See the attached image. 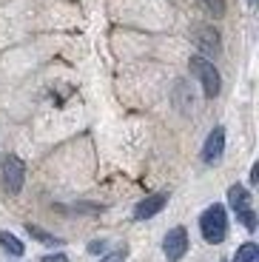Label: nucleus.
Instances as JSON below:
<instances>
[{
	"mask_svg": "<svg viewBox=\"0 0 259 262\" xmlns=\"http://www.w3.org/2000/svg\"><path fill=\"white\" fill-rule=\"evenodd\" d=\"M200 231L202 236H205V243L217 245L225 239L228 234V214L222 205H211V208H205V214L200 216Z\"/></svg>",
	"mask_w": 259,
	"mask_h": 262,
	"instance_id": "1",
	"label": "nucleus"
},
{
	"mask_svg": "<svg viewBox=\"0 0 259 262\" xmlns=\"http://www.w3.org/2000/svg\"><path fill=\"white\" fill-rule=\"evenodd\" d=\"M43 262H69V259L63 254H57V256H43Z\"/></svg>",
	"mask_w": 259,
	"mask_h": 262,
	"instance_id": "15",
	"label": "nucleus"
},
{
	"mask_svg": "<svg viewBox=\"0 0 259 262\" xmlns=\"http://www.w3.org/2000/svg\"><path fill=\"white\" fill-rule=\"evenodd\" d=\"M23 180H26V168H23L20 157L9 154V157L3 160V185H6V191H9V194H20Z\"/></svg>",
	"mask_w": 259,
	"mask_h": 262,
	"instance_id": "4",
	"label": "nucleus"
},
{
	"mask_svg": "<svg viewBox=\"0 0 259 262\" xmlns=\"http://www.w3.org/2000/svg\"><path fill=\"white\" fill-rule=\"evenodd\" d=\"M191 40H194L202 52H220V34L211 26H194L191 29Z\"/></svg>",
	"mask_w": 259,
	"mask_h": 262,
	"instance_id": "8",
	"label": "nucleus"
},
{
	"mask_svg": "<svg viewBox=\"0 0 259 262\" xmlns=\"http://www.w3.org/2000/svg\"><path fill=\"white\" fill-rule=\"evenodd\" d=\"M228 200H231V208L236 211V216L242 220V225H245L248 231L256 228V214H253V208H251V194H248L242 185H231Z\"/></svg>",
	"mask_w": 259,
	"mask_h": 262,
	"instance_id": "3",
	"label": "nucleus"
},
{
	"mask_svg": "<svg viewBox=\"0 0 259 262\" xmlns=\"http://www.w3.org/2000/svg\"><path fill=\"white\" fill-rule=\"evenodd\" d=\"M251 3H253V0H251Z\"/></svg>",
	"mask_w": 259,
	"mask_h": 262,
	"instance_id": "16",
	"label": "nucleus"
},
{
	"mask_svg": "<svg viewBox=\"0 0 259 262\" xmlns=\"http://www.w3.org/2000/svg\"><path fill=\"white\" fill-rule=\"evenodd\" d=\"M233 262H259V248L256 243H245L236 248V256H233Z\"/></svg>",
	"mask_w": 259,
	"mask_h": 262,
	"instance_id": "9",
	"label": "nucleus"
},
{
	"mask_svg": "<svg viewBox=\"0 0 259 262\" xmlns=\"http://www.w3.org/2000/svg\"><path fill=\"white\" fill-rule=\"evenodd\" d=\"M191 72L200 77V83H202V89H205V97H217L220 94V89H222V83H220V72H217V66L211 63V60H205V57H191Z\"/></svg>",
	"mask_w": 259,
	"mask_h": 262,
	"instance_id": "2",
	"label": "nucleus"
},
{
	"mask_svg": "<svg viewBox=\"0 0 259 262\" xmlns=\"http://www.w3.org/2000/svg\"><path fill=\"white\" fill-rule=\"evenodd\" d=\"M89 251H91V254H103V251H105V243H103V239H100V243H91Z\"/></svg>",
	"mask_w": 259,
	"mask_h": 262,
	"instance_id": "14",
	"label": "nucleus"
},
{
	"mask_svg": "<svg viewBox=\"0 0 259 262\" xmlns=\"http://www.w3.org/2000/svg\"><path fill=\"white\" fill-rule=\"evenodd\" d=\"M165 203H168V194H151V196H145L143 203H137L134 220H151V216H157L162 208H165Z\"/></svg>",
	"mask_w": 259,
	"mask_h": 262,
	"instance_id": "6",
	"label": "nucleus"
},
{
	"mask_svg": "<svg viewBox=\"0 0 259 262\" xmlns=\"http://www.w3.org/2000/svg\"><path fill=\"white\" fill-rule=\"evenodd\" d=\"M29 234H32V236H37L40 243H46V245H54V243H57L54 236H49V234H46V231H40L37 225H29Z\"/></svg>",
	"mask_w": 259,
	"mask_h": 262,
	"instance_id": "12",
	"label": "nucleus"
},
{
	"mask_svg": "<svg viewBox=\"0 0 259 262\" xmlns=\"http://www.w3.org/2000/svg\"><path fill=\"white\" fill-rule=\"evenodd\" d=\"M123 259H125V248L123 251H111V254H105L100 262H123Z\"/></svg>",
	"mask_w": 259,
	"mask_h": 262,
	"instance_id": "13",
	"label": "nucleus"
},
{
	"mask_svg": "<svg viewBox=\"0 0 259 262\" xmlns=\"http://www.w3.org/2000/svg\"><path fill=\"white\" fill-rule=\"evenodd\" d=\"M222 151H225V131L217 125L211 134H208V140H205V148H202V160H205L208 165L211 163H217V160L222 157Z\"/></svg>",
	"mask_w": 259,
	"mask_h": 262,
	"instance_id": "7",
	"label": "nucleus"
},
{
	"mask_svg": "<svg viewBox=\"0 0 259 262\" xmlns=\"http://www.w3.org/2000/svg\"><path fill=\"white\" fill-rule=\"evenodd\" d=\"M202 6H205V12H211L214 17H222L225 14V0H200Z\"/></svg>",
	"mask_w": 259,
	"mask_h": 262,
	"instance_id": "11",
	"label": "nucleus"
},
{
	"mask_svg": "<svg viewBox=\"0 0 259 262\" xmlns=\"http://www.w3.org/2000/svg\"><path fill=\"white\" fill-rule=\"evenodd\" d=\"M0 245H3V248H6L12 256H23V251H26V248H23V243H20L17 236H12L9 231H3V234H0Z\"/></svg>",
	"mask_w": 259,
	"mask_h": 262,
	"instance_id": "10",
	"label": "nucleus"
},
{
	"mask_svg": "<svg viewBox=\"0 0 259 262\" xmlns=\"http://www.w3.org/2000/svg\"><path fill=\"white\" fill-rule=\"evenodd\" d=\"M162 251L168 256V262H180L188 251V231L185 228H171L165 234V243H162Z\"/></svg>",
	"mask_w": 259,
	"mask_h": 262,
	"instance_id": "5",
	"label": "nucleus"
}]
</instances>
